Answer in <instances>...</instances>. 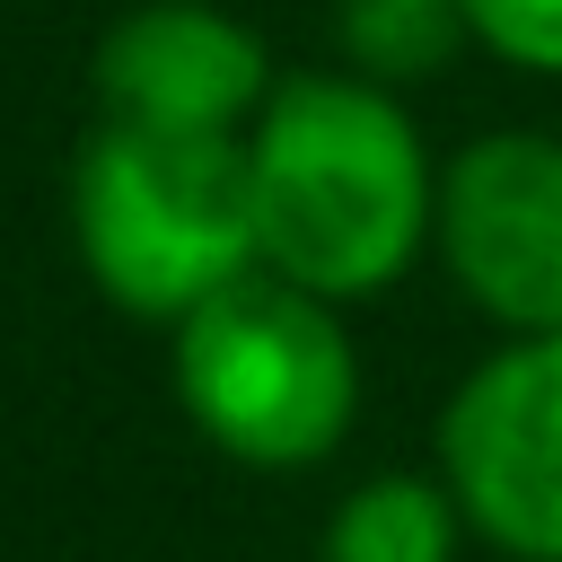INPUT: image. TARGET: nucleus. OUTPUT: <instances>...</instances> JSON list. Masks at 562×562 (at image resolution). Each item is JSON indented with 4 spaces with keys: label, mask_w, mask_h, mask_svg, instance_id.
Listing matches in <instances>:
<instances>
[{
    "label": "nucleus",
    "mask_w": 562,
    "mask_h": 562,
    "mask_svg": "<svg viewBox=\"0 0 562 562\" xmlns=\"http://www.w3.org/2000/svg\"><path fill=\"white\" fill-rule=\"evenodd\" d=\"M430 255L492 334H562V132L492 123L457 140Z\"/></svg>",
    "instance_id": "5"
},
{
    "label": "nucleus",
    "mask_w": 562,
    "mask_h": 562,
    "mask_svg": "<svg viewBox=\"0 0 562 562\" xmlns=\"http://www.w3.org/2000/svg\"><path fill=\"white\" fill-rule=\"evenodd\" d=\"M263 272L360 307L386 299L439 228V158L395 88L351 70H281L246 132Z\"/></svg>",
    "instance_id": "1"
},
{
    "label": "nucleus",
    "mask_w": 562,
    "mask_h": 562,
    "mask_svg": "<svg viewBox=\"0 0 562 562\" xmlns=\"http://www.w3.org/2000/svg\"><path fill=\"white\" fill-rule=\"evenodd\" d=\"M465 35L518 79H562V0H465Z\"/></svg>",
    "instance_id": "9"
},
{
    "label": "nucleus",
    "mask_w": 562,
    "mask_h": 562,
    "mask_svg": "<svg viewBox=\"0 0 562 562\" xmlns=\"http://www.w3.org/2000/svg\"><path fill=\"white\" fill-rule=\"evenodd\" d=\"M70 255L105 307L176 334L193 307L263 272L246 140L97 123L70 158Z\"/></svg>",
    "instance_id": "2"
},
{
    "label": "nucleus",
    "mask_w": 562,
    "mask_h": 562,
    "mask_svg": "<svg viewBox=\"0 0 562 562\" xmlns=\"http://www.w3.org/2000/svg\"><path fill=\"white\" fill-rule=\"evenodd\" d=\"M334 70L369 79V88H422L439 79L457 53H474L465 35V0H334Z\"/></svg>",
    "instance_id": "8"
},
{
    "label": "nucleus",
    "mask_w": 562,
    "mask_h": 562,
    "mask_svg": "<svg viewBox=\"0 0 562 562\" xmlns=\"http://www.w3.org/2000/svg\"><path fill=\"white\" fill-rule=\"evenodd\" d=\"M457 544H465V518L448 483L422 465L360 474L316 527V562H457Z\"/></svg>",
    "instance_id": "7"
},
{
    "label": "nucleus",
    "mask_w": 562,
    "mask_h": 562,
    "mask_svg": "<svg viewBox=\"0 0 562 562\" xmlns=\"http://www.w3.org/2000/svg\"><path fill=\"white\" fill-rule=\"evenodd\" d=\"M167 386L202 448L246 474H307L360 422V351L334 299L246 272L167 334Z\"/></svg>",
    "instance_id": "3"
},
{
    "label": "nucleus",
    "mask_w": 562,
    "mask_h": 562,
    "mask_svg": "<svg viewBox=\"0 0 562 562\" xmlns=\"http://www.w3.org/2000/svg\"><path fill=\"white\" fill-rule=\"evenodd\" d=\"M88 79H97V123H140V132H184V140H246L263 97L281 88L263 35L220 0L123 9L97 35Z\"/></svg>",
    "instance_id": "6"
},
{
    "label": "nucleus",
    "mask_w": 562,
    "mask_h": 562,
    "mask_svg": "<svg viewBox=\"0 0 562 562\" xmlns=\"http://www.w3.org/2000/svg\"><path fill=\"white\" fill-rule=\"evenodd\" d=\"M430 474L474 544L562 562V334H501L439 404Z\"/></svg>",
    "instance_id": "4"
}]
</instances>
